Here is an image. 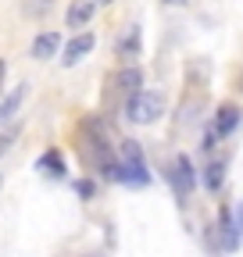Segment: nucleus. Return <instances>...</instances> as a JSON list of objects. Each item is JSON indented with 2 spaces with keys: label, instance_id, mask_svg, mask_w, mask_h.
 <instances>
[{
  "label": "nucleus",
  "instance_id": "obj_5",
  "mask_svg": "<svg viewBox=\"0 0 243 257\" xmlns=\"http://www.w3.org/2000/svg\"><path fill=\"white\" fill-rule=\"evenodd\" d=\"M93 11H97V0H72V4H68V11H65L68 29H82L89 18H93Z\"/></svg>",
  "mask_w": 243,
  "mask_h": 257
},
{
  "label": "nucleus",
  "instance_id": "obj_13",
  "mask_svg": "<svg viewBox=\"0 0 243 257\" xmlns=\"http://www.w3.org/2000/svg\"><path fill=\"white\" fill-rule=\"evenodd\" d=\"M75 189H79V197H86V200H89V197L97 193V186L89 182V179H79V182H75Z\"/></svg>",
  "mask_w": 243,
  "mask_h": 257
},
{
  "label": "nucleus",
  "instance_id": "obj_16",
  "mask_svg": "<svg viewBox=\"0 0 243 257\" xmlns=\"http://www.w3.org/2000/svg\"><path fill=\"white\" fill-rule=\"evenodd\" d=\"M165 4H186V0H165Z\"/></svg>",
  "mask_w": 243,
  "mask_h": 257
},
{
  "label": "nucleus",
  "instance_id": "obj_8",
  "mask_svg": "<svg viewBox=\"0 0 243 257\" xmlns=\"http://www.w3.org/2000/svg\"><path fill=\"white\" fill-rule=\"evenodd\" d=\"M57 47H61V36H57V32H40V36L33 40V57H36V61H47V57L57 54Z\"/></svg>",
  "mask_w": 243,
  "mask_h": 257
},
{
  "label": "nucleus",
  "instance_id": "obj_4",
  "mask_svg": "<svg viewBox=\"0 0 243 257\" xmlns=\"http://www.w3.org/2000/svg\"><path fill=\"white\" fill-rule=\"evenodd\" d=\"M140 86H143V72L136 68V64H129V68H118V72L111 75V89H114V93H129V96H133Z\"/></svg>",
  "mask_w": 243,
  "mask_h": 257
},
{
  "label": "nucleus",
  "instance_id": "obj_17",
  "mask_svg": "<svg viewBox=\"0 0 243 257\" xmlns=\"http://www.w3.org/2000/svg\"><path fill=\"white\" fill-rule=\"evenodd\" d=\"M97 4H111V0H97Z\"/></svg>",
  "mask_w": 243,
  "mask_h": 257
},
{
  "label": "nucleus",
  "instance_id": "obj_2",
  "mask_svg": "<svg viewBox=\"0 0 243 257\" xmlns=\"http://www.w3.org/2000/svg\"><path fill=\"white\" fill-rule=\"evenodd\" d=\"M118 182H136V186H147V182H150L143 150H140V143H133V140H122V179H118Z\"/></svg>",
  "mask_w": 243,
  "mask_h": 257
},
{
  "label": "nucleus",
  "instance_id": "obj_11",
  "mask_svg": "<svg viewBox=\"0 0 243 257\" xmlns=\"http://www.w3.org/2000/svg\"><path fill=\"white\" fill-rule=\"evenodd\" d=\"M22 100H25V86H18V89L8 96V100H0V121H8V118L22 107Z\"/></svg>",
  "mask_w": 243,
  "mask_h": 257
},
{
  "label": "nucleus",
  "instance_id": "obj_7",
  "mask_svg": "<svg viewBox=\"0 0 243 257\" xmlns=\"http://www.w3.org/2000/svg\"><path fill=\"white\" fill-rule=\"evenodd\" d=\"M236 125H239V107H236V104H222L218 114H215V125H211V133H215V136H229Z\"/></svg>",
  "mask_w": 243,
  "mask_h": 257
},
{
  "label": "nucleus",
  "instance_id": "obj_10",
  "mask_svg": "<svg viewBox=\"0 0 243 257\" xmlns=\"http://www.w3.org/2000/svg\"><path fill=\"white\" fill-rule=\"evenodd\" d=\"M222 182H225V165H222V161H215V165H207V168H204V186H207L211 193H218Z\"/></svg>",
  "mask_w": 243,
  "mask_h": 257
},
{
  "label": "nucleus",
  "instance_id": "obj_14",
  "mask_svg": "<svg viewBox=\"0 0 243 257\" xmlns=\"http://www.w3.org/2000/svg\"><path fill=\"white\" fill-rule=\"evenodd\" d=\"M229 229H232V236H236V239H239V236H243V204H239V207H236V221H232V225H229Z\"/></svg>",
  "mask_w": 243,
  "mask_h": 257
},
{
  "label": "nucleus",
  "instance_id": "obj_1",
  "mask_svg": "<svg viewBox=\"0 0 243 257\" xmlns=\"http://www.w3.org/2000/svg\"><path fill=\"white\" fill-rule=\"evenodd\" d=\"M161 114H165V96L154 89H136L126 100V118L133 125H154Z\"/></svg>",
  "mask_w": 243,
  "mask_h": 257
},
{
  "label": "nucleus",
  "instance_id": "obj_12",
  "mask_svg": "<svg viewBox=\"0 0 243 257\" xmlns=\"http://www.w3.org/2000/svg\"><path fill=\"white\" fill-rule=\"evenodd\" d=\"M40 168H50V175H65V157H61L57 150H47L40 157Z\"/></svg>",
  "mask_w": 243,
  "mask_h": 257
},
{
  "label": "nucleus",
  "instance_id": "obj_15",
  "mask_svg": "<svg viewBox=\"0 0 243 257\" xmlns=\"http://www.w3.org/2000/svg\"><path fill=\"white\" fill-rule=\"evenodd\" d=\"M0 89H4V61H0Z\"/></svg>",
  "mask_w": 243,
  "mask_h": 257
},
{
  "label": "nucleus",
  "instance_id": "obj_6",
  "mask_svg": "<svg viewBox=\"0 0 243 257\" xmlns=\"http://www.w3.org/2000/svg\"><path fill=\"white\" fill-rule=\"evenodd\" d=\"M93 47H97L93 32H79V36H75V40H72V43L65 47V57H61V61H65L68 68H72V64H75V61H82V57H86L89 50H93Z\"/></svg>",
  "mask_w": 243,
  "mask_h": 257
},
{
  "label": "nucleus",
  "instance_id": "obj_9",
  "mask_svg": "<svg viewBox=\"0 0 243 257\" xmlns=\"http://www.w3.org/2000/svg\"><path fill=\"white\" fill-rule=\"evenodd\" d=\"M136 54H140V29L133 25L126 36H122V43H118V57H126V61H129V57H136Z\"/></svg>",
  "mask_w": 243,
  "mask_h": 257
},
{
  "label": "nucleus",
  "instance_id": "obj_3",
  "mask_svg": "<svg viewBox=\"0 0 243 257\" xmlns=\"http://www.w3.org/2000/svg\"><path fill=\"white\" fill-rule=\"evenodd\" d=\"M193 182H197V175H193L190 157L179 154V157H175V168H172V186H175V193H179V197H186V193L193 189Z\"/></svg>",
  "mask_w": 243,
  "mask_h": 257
}]
</instances>
